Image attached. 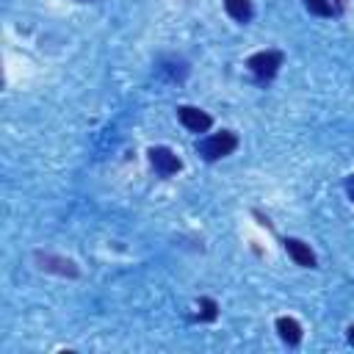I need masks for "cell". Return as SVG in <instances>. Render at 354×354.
<instances>
[{"mask_svg":"<svg viewBox=\"0 0 354 354\" xmlns=\"http://www.w3.org/2000/svg\"><path fill=\"white\" fill-rule=\"evenodd\" d=\"M236 147H238L236 133L222 130V133H214L211 138H205V141L200 144V152H202V158H205V160H219V158L230 155Z\"/></svg>","mask_w":354,"mask_h":354,"instance_id":"cell-1","label":"cell"},{"mask_svg":"<svg viewBox=\"0 0 354 354\" xmlns=\"http://www.w3.org/2000/svg\"><path fill=\"white\" fill-rule=\"evenodd\" d=\"M280 67H282V53H277V50H263V53H255L249 59V70L260 81H271Z\"/></svg>","mask_w":354,"mask_h":354,"instance_id":"cell-2","label":"cell"},{"mask_svg":"<svg viewBox=\"0 0 354 354\" xmlns=\"http://www.w3.org/2000/svg\"><path fill=\"white\" fill-rule=\"evenodd\" d=\"M149 160H152V166H155V171L160 177H171V174H177L183 169V160L177 158L169 147H152L149 149Z\"/></svg>","mask_w":354,"mask_h":354,"instance_id":"cell-3","label":"cell"},{"mask_svg":"<svg viewBox=\"0 0 354 354\" xmlns=\"http://www.w3.org/2000/svg\"><path fill=\"white\" fill-rule=\"evenodd\" d=\"M177 116H180V122H183L191 133H205V130L214 125V119H211L205 111L191 108V105H180V108H177Z\"/></svg>","mask_w":354,"mask_h":354,"instance_id":"cell-4","label":"cell"},{"mask_svg":"<svg viewBox=\"0 0 354 354\" xmlns=\"http://www.w3.org/2000/svg\"><path fill=\"white\" fill-rule=\"evenodd\" d=\"M285 249L288 255L293 258L296 266H304V269H315V255L310 252L307 244H302L299 238H285Z\"/></svg>","mask_w":354,"mask_h":354,"instance_id":"cell-5","label":"cell"},{"mask_svg":"<svg viewBox=\"0 0 354 354\" xmlns=\"http://www.w3.org/2000/svg\"><path fill=\"white\" fill-rule=\"evenodd\" d=\"M37 260L42 263L45 271H56V274H64V277H78V269H75L72 260L53 258V255H37Z\"/></svg>","mask_w":354,"mask_h":354,"instance_id":"cell-6","label":"cell"},{"mask_svg":"<svg viewBox=\"0 0 354 354\" xmlns=\"http://www.w3.org/2000/svg\"><path fill=\"white\" fill-rule=\"evenodd\" d=\"M277 332H280V337H282L288 346H296V343L302 340V326H299V321H293V318H288V315L277 318Z\"/></svg>","mask_w":354,"mask_h":354,"instance_id":"cell-7","label":"cell"},{"mask_svg":"<svg viewBox=\"0 0 354 354\" xmlns=\"http://www.w3.org/2000/svg\"><path fill=\"white\" fill-rule=\"evenodd\" d=\"M225 9L238 23H249L252 20V0H225Z\"/></svg>","mask_w":354,"mask_h":354,"instance_id":"cell-8","label":"cell"},{"mask_svg":"<svg viewBox=\"0 0 354 354\" xmlns=\"http://www.w3.org/2000/svg\"><path fill=\"white\" fill-rule=\"evenodd\" d=\"M304 6L310 9V14H318V17H329L332 14L329 0H304Z\"/></svg>","mask_w":354,"mask_h":354,"instance_id":"cell-9","label":"cell"},{"mask_svg":"<svg viewBox=\"0 0 354 354\" xmlns=\"http://www.w3.org/2000/svg\"><path fill=\"white\" fill-rule=\"evenodd\" d=\"M216 315H219L216 302H214V299H208V296H205V299H200V318H202V321H214Z\"/></svg>","mask_w":354,"mask_h":354,"instance_id":"cell-10","label":"cell"},{"mask_svg":"<svg viewBox=\"0 0 354 354\" xmlns=\"http://www.w3.org/2000/svg\"><path fill=\"white\" fill-rule=\"evenodd\" d=\"M346 194H348V200L354 202V174L346 177Z\"/></svg>","mask_w":354,"mask_h":354,"instance_id":"cell-11","label":"cell"},{"mask_svg":"<svg viewBox=\"0 0 354 354\" xmlns=\"http://www.w3.org/2000/svg\"><path fill=\"white\" fill-rule=\"evenodd\" d=\"M348 343L354 346V326H348Z\"/></svg>","mask_w":354,"mask_h":354,"instance_id":"cell-12","label":"cell"}]
</instances>
